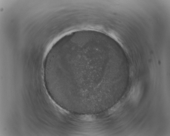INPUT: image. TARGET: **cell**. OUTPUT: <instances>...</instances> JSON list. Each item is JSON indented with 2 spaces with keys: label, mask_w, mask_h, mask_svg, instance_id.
<instances>
[{
  "label": "cell",
  "mask_w": 170,
  "mask_h": 136,
  "mask_svg": "<svg viewBox=\"0 0 170 136\" xmlns=\"http://www.w3.org/2000/svg\"><path fill=\"white\" fill-rule=\"evenodd\" d=\"M81 120L84 121H91L94 120L95 117L93 115H84L80 117Z\"/></svg>",
  "instance_id": "obj_1"
},
{
  "label": "cell",
  "mask_w": 170,
  "mask_h": 136,
  "mask_svg": "<svg viewBox=\"0 0 170 136\" xmlns=\"http://www.w3.org/2000/svg\"><path fill=\"white\" fill-rule=\"evenodd\" d=\"M120 103H118L115 105L113 107H111L109 111V114H111L112 113L115 112L120 107Z\"/></svg>",
  "instance_id": "obj_2"
}]
</instances>
